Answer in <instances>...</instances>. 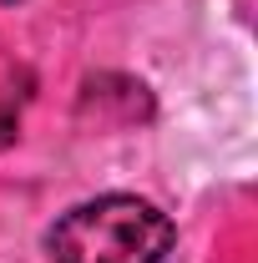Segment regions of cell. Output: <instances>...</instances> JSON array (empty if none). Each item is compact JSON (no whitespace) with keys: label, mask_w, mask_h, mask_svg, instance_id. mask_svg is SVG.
Instances as JSON below:
<instances>
[{"label":"cell","mask_w":258,"mask_h":263,"mask_svg":"<svg viewBox=\"0 0 258 263\" xmlns=\"http://www.w3.org/2000/svg\"><path fill=\"white\" fill-rule=\"evenodd\" d=\"M10 137H15V117H10V111H0V147H5Z\"/></svg>","instance_id":"obj_2"},{"label":"cell","mask_w":258,"mask_h":263,"mask_svg":"<svg viewBox=\"0 0 258 263\" xmlns=\"http://www.w3.org/2000/svg\"><path fill=\"white\" fill-rule=\"evenodd\" d=\"M167 248H172L167 213L132 193L76 202L46 233V253L56 263H162Z\"/></svg>","instance_id":"obj_1"}]
</instances>
